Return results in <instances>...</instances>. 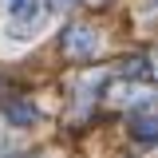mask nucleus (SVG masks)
Returning <instances> with one entry per match:
<instances>
[{"mask_svg":"<svg viewBox=\"0 0 158 158\" xmlns=\"http://www.w3.org/2000/svg\"><path fill=\"white\" fill-rule=\"evenodd\" d=\"M95 48H99V40L91 28H67L63 32V52L67 56H95Z\"/></svg>","mask_w":158,"mask_h":158,"instance_id":"1","label":"nucleus"},{"mask_svg":"<svg viewBox=\"0 0 158 158\" xmlns=\"http://www.w3.org/2000/svg\"><path fill=\"white\" fill-rule=\"evenodd\" d=\"M135 138L138 142H154V118L150 115H138L135 118Z\"/></svg>","mask_w":158,"mask_h":158,"instance_id":"3","label":"nucleus"},{"mask_svg":"<svg viewBox=\"0 0 158 158\" xmlns=\"http://www.w3.org/2000/svg\"><path fill=\"white\" fill-rule=\"evenodd\" d=\"M8 118L20 123V127H28V123H36V107L32 103H8Z\"/></svg>","mask_w":158,"mask_h":158,"instance_id":"2","label":"nucleus"},{"mask_svg":"<svg viewBox=\"0 0 158 158\" xmlns=\"http://www.w3.org/2000/svg\"><path fill=\"white\" fill-rule=\"evenodd\" d=\"M127 75H150V63L146 59H131L127 63Z\"/></svg>","mask_w":158,"mask_h":158,"instance_id":"4","label":"nucleus"}]
</instances>
